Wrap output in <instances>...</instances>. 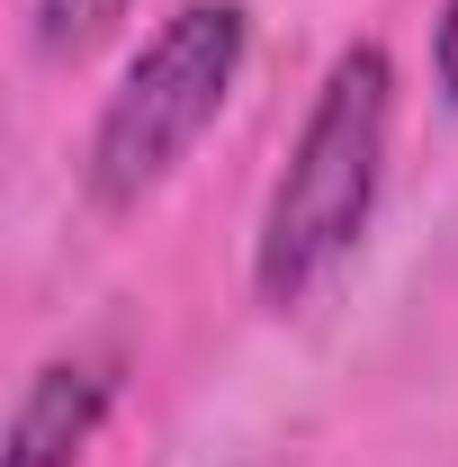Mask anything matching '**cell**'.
<instances>
[{
    "mask_svg": "<svg viewBox=\"0 0 458 467\" xmlns=\"http://www.w3.org/2000/svg\"><path fill=\"white\" fill-rule=\"evenodd\" d=\"M387 135H396V63L387 46H342L315 109L287 144V171L270 180V207L252 234V288L261 306H306L359 252L387 189Z\"/></svg>",
    "mask_w": 458,
    "mask_h": 467,
    "instance_id": "cell-1",
    "label": "cell"
},
{
    "mask_svg": "<svg viewBox=\"0 0 458 467\" xmlns=\"http://www.w3.org/2000/svg\"><path fill=\"white\" fill-rule=\"evenodd\" d=\"M252 55V9L243 0H189L153 27V46L126 63V81L109 90V109L90 126V153H81V189L90 207H144L162 180L198 153V135L225 117L234 81Z\"/></svg>",
    "mask_w": 458,
    "mask_h": 467,
    "instance_id": "cell-2",
    "label": "cell"
},
{
    "mask_svg": "<svg viewBox=\"0 0 458 467\" xmlns=\"http://www.w3.org/2000/svg\"><path fill=\"white\" fill-rule=\"evenodd\" d=\"M117 387H126V359L117 350H63V359H46L18 387L0 467H81V450L99 441V422L117 405Z\"/></svg>",
    "mask_w": 458,
    "mask_h": 467,
    "instance_id": "cell-3",
    "label": "cell"
},
{
    "mask_svg": "<svg viewBox=\"0 0 458 467\" xmlns=\"http://www.w3.org/2000/svg\"><path fill=\"white\" fill-rule=\"evenodd\" d=\"M126 9H135V0H36V46H46V55H81V46L109 36Z\"/></svg>",
    "mask_w": 458,
    "mask_h": 467,
    "instance_id": "cell-4",
    "label": "cell"
},
{
    "mask_svg": "<svg viewBox=\"0 0 458 467\" xmlns=\"http://www.w3.org/2000/svg\"><path fill=\"white\" fill-rule=\"evenodd\" d=\"M432 81H441V99L458 109V0H441V27H432Z\"/></svg>",
    "mask_w": 458,
    "mask_h": 467,
    "instance_id": "cell-5",
    "label": "cell"
}]
</instances>
